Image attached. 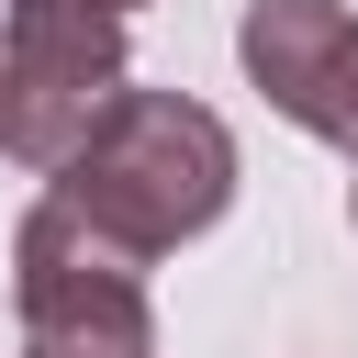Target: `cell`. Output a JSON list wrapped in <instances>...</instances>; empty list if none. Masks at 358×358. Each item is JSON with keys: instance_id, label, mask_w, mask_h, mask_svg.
Wrapping results in <instances>:
<instances>
[{"instance_id": "cell-1", "label": "cell", "mask_w": 358, "mask_h": 358, "mask_svg": "<svg viewBox=\"0 0 358 358\" xmlns=\"http://www.w3.org/2000/svg\"><path fill=\"white\" fill-rule=\"evenodd\" d=\"M45 179H56L45 201H67L90 235H112L134 257H168L201 224H224V201H235V134L190 90H123L90 123V145L67 168H45Z\"/></svg>"}, {"instance_id": "cell-2", "label": "cell", "mask_w": 358, "mask_h": 358, "mask_svg": "<svg viewBox=\"0 0 358 358\" xmlns=\"http://www.w3.org/2000/svg\"><path fill=\"white\" fill-rule=\"evenodd\" d=\"M123 67L134 56H123L112 0H11V22H0V157L67 168L90 145V123L134 90Z\"/></svg>"}, {"instance_id": "cell-3", "label": "cell", "mask_w": 358, "mask_h": 358, "mask_svg": "<svg viewBox=\"0 0 358 358\" xmlns=\"http://www.w3.org/2000/svg\"><path fill=\"white\" fill-rule=\"evenodd\" d=\"M11 302H22V358H157L145 313V257L90 235L67 201H34L11 235Z\"/></svg>"}, {"instance_id": "cell-4", "label": "cell", "mask_w": 358, "mask_h": 358, "mask_svg": "<svg viewBox=\"0 0 358 358\" xmlns=\"http://www.w3.org/2000/svg\"><path fill=\"white\" fill-rule=\"evenodd\" d=\"M235 56L268 90V112L358 157V11L347 0H246Z\"/></svg>"}, {"instance_id": "cell-5", "label": "cell", "mask_w": 358, "mask_h": 358, "mask_svg": "<svg viewBox=\"0 0 358 358\" xmlns=\"http://www.w3.org/2000/svg\"><path fill=\"white\" fill-rule=\"evenodd\" d=\"M347 213H358V190H347Z\"/></svg>"}, {"instance_id": "cell-6", "label": "cell", "mask_w": 358, "mask_h": 358, "mask_svg": "<svg viewBox=\"0 0 358 358\" xmlns=\"http://www.w3.org/2000/svg\"><path fill=\"white\" fill-rule=\"evenodd\" d=\"M112 11H134V0H112Z\"/></svg>"}]
</instances>
